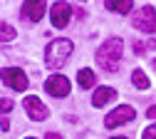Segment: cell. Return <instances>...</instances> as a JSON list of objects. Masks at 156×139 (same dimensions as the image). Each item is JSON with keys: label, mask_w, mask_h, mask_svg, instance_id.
Returning <instances> with one entry per match:
<instances>
[{"label": "cell", "mask_w": 156, "mask_h": 139, "mask_svg": "<svg viewBox=\"0 0 156 139\" xmlns=\"http://www.w3.org/2000/svg\"><path fill=\"white\" fill-rule=\"evenodd\" d=\"M50 17H52V25L55 27H67L69 17H72V5L69 3H55Z\"/></svg>", "instance_id": "52a82bcc"}, {"label": "cell", "mask_w": 156, "mask_h": 139, "mask_svg": "<svg viewBox=\"0 0 156 139\" xmlns=\"http://www.w3.org/2000/svg\"><path fill=\"white\" fill-rule=\"evenodd\" d=\"M114 139H126V137H114Z\"/></svg>", "instance_id": "44dd1931"}, {"label": "cell", "mask_w": 156, "mask_h": 139, "mask_svg": "<svg viewBox=\"0 0 156 139\" xmlns=\"http://www.w3.org/2000/svg\"><path fill=\"white\" fill-rule=\"evenodd\" d=\"M27 139H35V137H27Z\"/></svg>", "instance_id": "603a6c76"}, {"label": "cell", "mask_w": 156, "mask_h": 139, "mask_svg": "<svg viewBox=\"0 0 156 139\" xmlns=\"http://www.w3.org/2000/svg\"><path fill=\"white\" fill-rule=\"evenodd\" d=\"M0 77H3V82L8 87H12L17 92L27 90V75L23 70H17V67H3V70H0Z\"/></svg>", "instance_id": "277c9868"}, {"label": "cell", "mask_w": 156, "mask_h": 139, "mask_svg": "<svg viewBox=\"0 0 156 139\" xmlns=\"http://www.w3.org/2000/svg\"><path fill=\"white\" fill-rule=\"evenodd\" d=\"M146 114H149V119H156V104H154V107H149V109H146Z\"/></svg>", "instance_id": "ac0fdd59"}, {"label": "cell", "mask_w": 156, "mask_h": 139, "mask_svg": "<svg viewBox=\"0 0 156 139\" xmlns=\"http://www.w3.org/2000/svg\"><path fill=\"white\" fill-rule=\"evenodd\" d=\"M154 67H156V60H154Z\"/></svg>", "instance_id": "7402d4cb"}, {"label": "cell", "mask_w": 156, "mask_h": 139, "mask_svg": "<svg viewBox=\"0 0 156 139\" xmlns=\"http://www.w3.org/2000/svg\"><path fill=\"white\" fill-rule=\"evenodd\" d=\"M134 50H136V52H139V55H141V52H144L146 47H144V42H136V45H134Z\"/></svg>", "instance_id": "d6986e66"}, {"label": "cell", "mask_w": 156, "mask_h": 139, "mask_svg": "<svg viewBox=\"0 0 156 139\" xmlns=\"http://www.w3.org/2000/svg\"><path fill=\"white\" fill-rule=\"evenodd\" d=\"M119 60H122V40L119 37H109L102 47L97 50V62H99L107 72L119 70Z\"/></svg>", "instance_id": "6da1fadb"}, {"label": "cell", "mask_w": 156, "mask_h": 139, "mask_svg": "<svg viewBox=\"0 0 156 139\" xmlns=\"http://www.w3.org/2000/svg\"><path fill=\"white\" fill-rule=\"evenodd\" d=\"M25 112L30 114V119H35V122H42V119H47V107L37 99L35 94H30V97H25Z\"/></svg>", "instance_id": "ba28073f"}, {"label": "cell", "mask_w": 156, "mask_h": 139, "mask_svg": "<svg viewBox=\"0 0 156 139\" xmlns=\"http://www.w3.org/2000/svg\"><path fill=\"white\" fill-rule=\"evenodd\" d=\"M23 15L30 20V23H37L45 15V3H25L23 5Z\"/></svg>", "instance_id": "9c48e42d"}, {"label": "cell", "mask_w": 156, "mask_h": 139, "mask_svg": "<svg viewBox=\"0 0 156 139\" xmlns=\"http://www.w3.org/2000/svg\"><path fill=\"white\" fill-rule=\"evenodd\" d=\"M15 104H12V99H8V97H3L0 99V112H10Z\"/></svg>", "instance_id": "9a60e30c"}, {"label": "cell", "mask_w": 156, "mask_h": 139, "mask_svg": "<svg viewBox=\"0 0 156 139\" xmlns=\"http://www.w3.org/2000/svg\"><path fill=\"white\" fill-rule=\"evenodd\" d=\"M134 27L136 30H141V32H146V35H154L156 32V10L151 8V5H144V8H139L134 13Z\"/></svg>", "instance_id": "3957f363"}, {"label": "cell", "mask_w": 156, "mask_h": 139, "mask_svg": "<svg viewBox=\"0 0 156 139\" xmlns=\"http://www.w3.org/2000/svg\"><path fill=\"white\" fill-rule=\"evenodd\" d=\"M45 90H47V94H52V97H67V94H69V79H67L65 75H52V77H47Z\"/></svg>", "instance_id": "8992f818"}, {"label": "cell", "mask_w": 156, "mask_h": 139, "mask_svg": "<svg viewBox=\"0 0 156 139\" xmlns=\"http://www.w3.org/2000/svg\"><path fill=\"white\" fill-rule=\"evenodd\" d=\"M69 55H72V42L69 40H65V37H60V40H52V42L47 45V50H45V65L47 67H62L67 60H69Z\"/></svg>", "instance_id": "7a4b0ae2"}, {"label": "cell", "mask_w": 156, "mask_h": 139, "mask_svg": "<svg viewBox=\"0 0 156 139\" xmlns=\"http://www.w3.org/2000/svg\"><path fill=\"white\" fill-rule=\"evenodd\" d=\"M114 97H116V92L112 87H97L94 90V97H92V104L94 107H104L109 99H114Z\"/></svg>", "instance_id": "30bf717a"}, {"label": "cell", "mask_w": 156, "mask_h": 139, "mask_svg": "<svg viewBox=\"0 0 156 139\" xmlns=\"http://www.w3.org/2000/svg\"><path fill=\"white\" fill-rule=\"evenodd\" d=\"M45 139H62V137H60V134H55V132H50V134H47Z\"/></svg>", "instance_id": "ffe728a7"}, {"label": "cell", "mask_w": 156, "mask_h": 139, "mask_svg": "<svg viewBox=\"0 0 156 139\" xmlns=\"http://www.w3.org/2000/svg\"><path fill=\"white\" fill-rule=\"evenodd\" d=\"M77 82H80L82 90H92L94 82H97V77H94L92 70H80V75H77Z\"/></svg>", "instance_id": "8fae6325"}, {"label": "cell", "mask_w": 156, "mask_h": 139, "mask_svg": "<svg viewBox=\"0 0 156 139\" xmlns=\"http://www.w3.org/2000/svg\"><path fill=\"white\" fill-rule=\"evenodd\" d=\"M131 79H134V85L139 87V90H146V87H149V79H146V75H144L141 70H134V72H131Z\"/></svg>", "instance_id": "5bb4252c"}, {"label": "cell", "mask_w": 156, "mask_h": 139, "mask_svg": "<svg viewBox=\"0 0 156 139\" xmlns=\"http://www.w3.org/2000/svg\"><path fill=\"white\" fill-rule=\"evenodd\" d=\"M134 107H129V104H122V107H116L114 112H109L107 114V119H104V124L107 127H119V124H126V122H131L134 119Z\"/></svg>", "instance_id": "5b68a950"}, {"label": "cell", "mask_w": 156, "mask_h": 139, "mask_svg": "<svg viewBox=\"0 0 156 139\" xmlns=\"http://www.w3.org/2000/svg\"><path fill=\"white\" fill-rule=\"evenodd\" d=\"M15 40V27L8 23H0V42H10Z\"/></svg>", "instance_id": "4fadbf2b"}, {"label": "cell", "mask_w": 156, "mask_h": 139, "mask_svg": "<svg viewBox=\"0 0 156 139\" xmlns=\"http://www.w3.org/2000/svg\"><path fill=\"white\" fill-rule=\"evenodd\" d=\"M141 139H156V122L144 129V137H141Z\"/></svg>", "instance_id": "2e32d148"}, {"label": "cell", "mask_w": 156, "mask_h": 139, "mask_svg": "<svg viewBox=\"0 0 156 139\" xmlns=\"http://www.w3.org/2000/svg\"><path fill=\"white\" fill-rule=\"evenodd\" d=\"M107 10L126 15V13H131V10H134V3H126V0H122V3H107Z\"/></svg>", "instance_id": "7c38bea8"}, {"label": "cell", "mask_w": 156, "mask_h": 139, "mask_svg": "<svg viewBox=\"0 0 156 139\" xmlns=\"http://www.w3.org/2000/svg\"><path fill=\"white\" fill-rule=\"evenodd\" d=\"M0 129H3V132H8V129H10V119H8V117L0 119Z\"/></svg>", "instance_id": "e0dca14e"}]
</instances>
